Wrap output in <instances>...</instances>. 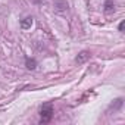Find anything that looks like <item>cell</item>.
I'll list each match as a JSON object with an SVG mask.
<instances>
[{
	"mask_svg": "<svg viewBox=\"0 0 125 125\" xmlns=\"http://www.w3.org/2000/svg\"><path fill=\"white\" fill-rule=\"evenodd\" d=\"M40 116H41L40 122H43V124L50 122V119L53 116V104H52V102H47L40 107Z\"/></svg>",
	"mask_w": 125,
	"mask_h": 125,
	"instance_id": "cell-1",
	"label": "cell"
},
{
	"mask_svg": "<svg viewBox=\"0 0 125 125\" xmlns=\"http://www.w3.org/2000/svg\"><path fill=\"white\" fill-rule=\"evenodd\" d=\"M88 59H90V52L83 50V52H80L78 56L75 57V62H77V63H85Z\"/></svg>",
	"mask_w": 125,
	"mask_h": 125,
	"instance_id": "cell-2",
	"label": "cell"
},
{
	"mask_svg": "<svg viewBox=\"0 0 125 125\" xmlns=\"http://www.w3.org/2000/svg\"><path fill=\"white\" fill-rule=\"evenodd\" d=\"M32 27V18L31 16H27V18H24L22 21H21V28L22 30H28V28H31Z\"/></svg>",
	"mask_w": 125,
	"mask_h": 125,
	"instance_id": "cell-3",
	"label": "cell"
},
{
	"mask_svg": "<svg viewBox=\"0 0 125 125\" xmlns=\"http://www.w3.org/2000/svg\"><path fill=\"white\" fill-rule=\"evenodd\" d=\"M115 9V3L112 0H106L104 2V12H112Z\"/></svg>",
	"mask_w": 125,
	"mask_h": 125,
	"instance_id": "cell-4",
	"label": "cell"
},
{
	"mask_svg": "<svg viewBox=\"0 0 125 125\" xmlns=\"http://www.w3.org/2000/svg\"><path fill=\"white\" fill-rule=\"evenodd\" d=\"M25 63H27V68L28 69H35V66H37V62L34 59H30V57H27Z\"/></svg>",
	"mask_w": 125,
	"mask_h": 125,
	"instance_id": "cell-5",
	"label": "cell"
},
{
	"mask_svg": "<svg viewBox=\"0 0 125 125\" xmlns=\"http://www.w3.org/2000/svg\"><path fill=\"white\" fill-rule=\"evenodd\" d=\"M124 27H125V21H122V22L119 24V31H121V32H124Z\"/></svg>",
	"mask_w": 125,
	"mask_h": 125,
	"instance_id": "cell-6",
	"label": "cell"
}]
</instances>
